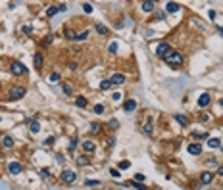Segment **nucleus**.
Returning a JSON list of instances; mask_svg holds the SVG:
<instances>
[{
	"instance_id": "f03ea898",
	"label": "nucleus",
	"mask_w": 223,
	"mask_h": 190,
	"mask_svg": "<svg viewBox=\"0 0 223 190\" xmlns=\"http://www.w3.org/2000/svg\"><path fill=\"white\" fill-rule=\"evenodd\" d=\"M10 71H12V75H15V77L27 75V67H25L21 62H12L10 63Z\"/></svg>"
},
{
	"instance_id": "a19ab883",
	"label": "nucleus",
	"mask_w": 223,
	"mask_h": 190,
	"mask_svg": "<svg viewBox=\"0 0 223 190\" xmlns=\"http://www.w3.org/2000/svg\"><path fill=\"white\" fill-rule=\"evenodd\" d=\"M91 131H92V133H94V131L98 133V131H100V125H98V123H91Z\"/></svg>"
},
{
	"instance_id": "a878e982",
	"label": "nucleus",
	"mask_w": 223,
	"mask_h": 190,
	"mask_svg": "<svg viewBox=\"0 0 223 190\" xmlns=\"http://www.w3.org/2000/svg\"><path fill=\"white\" fill-rule=\"evenodd\" d=\"M96 31L100 35H106L108 33V27H106V25H102V23H96Z\"/></svg>"
},
{
	"instance_id": "c756f323",
	"label": "nucleus",
	"mask_w": 223,
	"mask_h": 190,
	"mask_svg": "<svg viewBox=\"0 0 223 190\" xmlns=\"http://www.w3.org/2000/svg\"><path fill=\"white\" fill-rule=\"evenodd\" d=\"M108 52H110V54H116V52H117V42H110V46H108Z\"/></svg>"
},
{
	"instance_id": "473e14b6",
	"label": "nucleus",
	"mask_w": 223,
	"mask_h": 190,
	"mask_svg": "<svg viewBox=\"0 0 223 190\" xmlns=\"http://www.w3.org/2000/svg\"><path fill=\"white\" fill-rule=\"evenodd\" d=\"M87 36H89V31H85V33H79V35H75V40H85Z\"/></svg>"
},
{
	"instance_id": "cd10ccee",
	"label": "nucleus",
	"mask_w": 223,
	"mask_h": 190,
	"mask_svg": "<svg viewBox=\"0 0 223 190\" xmlns=\"http://www.w3.org/2000/svg\"><path fill=\"white\" fill-rule=\"evenodd\" d=\"M112 87V83H110V79H106V81H102L100 83V90H108V88Z\"/></svg>"
},
{
	"instance_id": "9b49d317",
	"label": "nucleus",
	"mask_w": 223,
	"mask_h": 190,
	"mask_svg": "<svg viewBox=\"0 0 223 190\" xmlns=\"http://www.w3.org/2000/svg\"><path fill=\"white\" fill-rule=\"evenodd\" d=\"M110 83H112V84H123V83H125V75H121V73H116V75L110 77Z\"/></svg>"
},
{
	"instance_id": "ea45409f",
	"label": "nucleus",
	"mask_w": 223,
	"mask_h": 190,
	"mask_svg": "<svg viewBox=\"0 0 223 190\" xmlns=\"http://www.w3.org/2000/svg\"><path fill=\"white\" fill-rule=\"evenodd\" d=\"M54 140H56L54 136H48V138L44 140V146H50V144H54Z\"/></svg>"
},
{
	"instance_id": "a18cd8bd",
	"label": "nucleus",
	"mask_w": 223,
	"mask_h": 190,
	"mask_svg": "<svg viewBox=\"0 0 223 190\" xmlns=\"http://www.w3.org/2000/svg\"><path fill=\"white\" fill-rule=\"evenodd\" d=\"M58 12H67V6H65V4H60V6H58Z\"/></svg>"
},
{
	"instance_id": "b1692460",
	"label": "nucleus",
	"mask_w": 223,
	"mask_h": 190,
	"mask_svg": "<svg viewBox=\"0 0 223 190\" xmlns=\"http://www.w3.org/2000/svg\"><path fill=\"white\" fill-rule=\"evenodd\" d=\"M56 14H58V8H56V6H50V8H46V15H48V17H54Z\"/></svg>"
},
{
	"instance_id": "c85d7f7f",
	"label": "nucleus",
	"mask_w": 223,
	"mask_h": 190,
	"mask_svg": "<svg viewBox=\"0 0 223 190\" xmlns=\"http://www.w3.org/2000/svg\"><path fill=\"white\" fill-rule=\"evenodd\" d=\"M193 136H194V138H196V140H204V138H208V136H210V135H208V133H194Z\"/></svg>"
},
{
	"instance_id": "6e6552de",
	"label": "nucleus",
	"mask_w": 223,
	"mask_h": 190,
	"mask_svg": "<svg viewBox=\"0 0 223 190\" xmlns=\"http://www.w3.org/2000/svg\"><path fill=\"white\" fill-rule=\"evenodd\" d=\"M210 102H212V96H210L208 92H204V94H202V96L198 98V106H200L202 109H204V108H208V106H210Z\"/></svg>"
},
{
	"instance_id": "f704fd0d",
	"label": "nucleus",
	"mask_w": 223,
	"mask_h": 190,
	"mask_svg": "<svg viewBox=\"0 0 223 190\" xmlns=\"http://www.w3.org/2000/svg\"><path fill=\"white\" fill-rule=\"evenodd\" d=\"M75 148H77V138L73 136V138H71V142H69V152H73Z\"/></svg>"
},
{
	"instance_id": "09e8293b",
	"label": "nucleus",
	"mask_w": 223,
	"mask_h": 190,
	"mask_svg": "<svg viewBox=\"0 0 223 190\" xmlns=\"http://www.w3.org/2000/svg\"><path fill=\"white\" fill-rule=\"evenodd\" d=\"M154 19H164V14H160V12H158L156 15H154Z\"/></svg>"
},
{
	"instance_id": "412c9836",
	"label": "nucleus",
	"mask_w": 223,
	"mask_h": 190,
	"mask_svg": "<svg viewBox=\"0 0 223 190\" xmlns=\"http://www.w3.org/2000/svg\"><path fill=\"white\" fill-rule=\"evenodd\" d=\"M208 146H210V148H219V146H221V140L215 138V136H214V138H208Z\"/></svg>"
},
{
	"instance_id": "bb28decb",
	"label": "nucleus",
	"mask_w": 223,
	"mask_h": 190,
	"mask_svg": "<svg viewBox=\"0 0 223 190\" xmlns=\"http://www.w3.org/2000/svg\"><path fill=\"white\" fill-rule=\"evenodd\" d=\"M119 171H125V169H129V167H131V161H119Z\"/></svg>"
},
{
	"instance_id": "c9c22d12",
	"label": "nucleus",
	"mask_w": 223,
	"mask_h": 190,
	"mask_svg": "<svg viewBox=\"0 0 223 190\" xmlns=\"http://www.w3.org/2000/svg\"><path fill=\"white\" fill-rule=\"evenodd\" d=\"M40 177H43V179H48V177H50V171H48V169H40Z\"/></svg>"
},
{
	"instance_id": "5fc2aeb1",
	"label": "nucleus",
	"mask_w": 223,
	"mask_h": 190,
	"mask_svg": "<svg viewBox=\"0 0 223 190\" xmlns=\"http://www.w3.org/2000/svg\"><path fill=\"white\" fill-rule=\"evenodd\" d=\"M152 2H156V0H152Z\"/></svg>"
},
{
	"instance_id": "79ce46f5",
	"label": "nucleus",
	"mask_w": 223,
	"mask_h": 190,
	"mask_svg": "<svg viewBox=\"0 0 223 190\" xmlns=\"http://www.w3.org/2000/svg\"><path fill=\"white\" fill-rule=\"evenodd\" d=\"M110 175H112L113 179H117V177H119V169H110Z\"/></svg>"
},
{
	"instance_id": "49530a36",
	"label": "nucleus",
	"mask_w": 223,
	"mask_h": 190,
	"mask_svg": "<svg viewBox=\"0 0 223 190\" xmlns=\"http://www.w3.org/2000/svg\"><path fill=\"white\" fill-rule=\"evenodd\" d=\"M208 15H210V19L214 21V19H215V10H210V12H208Z\"/></svg>"
},
{
	"instance_id": "8fccbe9b",
	"label": "nucleus",
	"mask_w": 223,
	"mask_h": 190,
	"mask_svg": "<svg viewBox=\"0 0 223 190\" xmlns=\"http://www.w3.org/2000/svg\"><path fill=\"white\" fill-rule=\"evenodd\" d=\"M112 98H113V100H116V102H117V100H119V98H121V94H119V92H116V94H113V96H112Z\"/></svg>"
},
{
	"instance_id": "39448f33",
	"label": "nucleus",
	"mask_w": 223,
	"mask_h": 190,
	"mask_svg": "<svg viewBox=\"0 0 223 190\" xmlns=\"http://www.w3.org/2000/svg\"><path fill=\"white\" fill-rule=\"evenodd\" d=\"M21 171H23V167H21V163H18V161H12L8 165V173H10V175H14V177L19 175Z\"/></svg>"
},
{
	"instance_id": "393cba45",
	"label": "nucleus",
	"mask_w": 223,
	"mask_h": 190,
	"mask_svg": "<svg viewBox=\"0 0 223 190\" xmlns=\"http://www.w3.org/2000/svg\"><path fill=\"white\" fill-rule=\"evenodd\" d=\"M92 112H94L96 115H102V113H104V106H102V104H96L94 108H92Z\"/></svg>"
},
{
	"instance_id": "864d4df0",
	"label": "nucleus",
	"mask_w": 223,
	"mask_h": 190,
	"mask_svg": "<svg viewBox=\"0 0 223 190\" xmlns=\"http://www.w3.org/2000/svg\"><path fill=\"white\" fill-rule=\"evenodd\" d=\"M219 104H221V106H223V100H221V102H219Z\"/></svg>"
},
{
	"instance_id": "2eb2a0df",
	"label": "nucleus",
	"mask_w": 223,
	"mask_h": 190,
	"mask_svg": "<svg viewBox=\"0 0 223 190\" xmlns=\"http://www.w3.org/2000/svg\"><path fill=\"white\" fill-rule=\"evenodd\" d=\"M75 161H77V165H79V167H87V165H91V160H89L87 156H79Z\"/></svg>"
},
{
	"instance_id": "e433bc0d",
	"label": "nucleus",
	"mask_w": 223,
	"mask_h": 190,
	"mask_svg": "<svg viewBox=\"0 0 223 190\" xmlns=\"http://www.w3.org/2000/svg\"><path fill=\"white\" fill-rule=\"evenodd\" d=\"M135 181H141V182H144V181H146V177H144L142 173H137V175H135Z\"/></svg>"
},
{
	"instance_id": "aec40b11",
	"label": "nucleus",
	"mask_w": 223,
	"mask_h": 190,
	"mask_svg": "<svg viewBox=\"0 0 223 190\" xmlns=\"http://www.w3.org/2000/svg\"><path fill=\"white\" fill-rule=\"evenodd\" d=\"M85 186H87V188H94V186H100V181H98V179H89V181L85 182Z\"/></svg>"
},
{
	"instance_id": "de8ad7c7",
	"label": "nucleus",
	"mask_w": 223,
	"mask_h": 190,
	"mask_svg": "<svg viewBox=\"0 0 223 190\" xmlns=\"http://www.w3.org/2000/svg\"><path fill=\"white\" fill-rule=\"evenodd\" d=\"M208 119H210V115H206V113L200 115V121H208Z\"/></svg>"
},
{
	"instance_id": "f8f14e48",
	"label": "nucleus",
	"mask_w": 223,
	"mask_h": 190,
	"mask_svg": "<svg viewBox=\"0 0 223 190\" xmlns=\"http://www.w3.org/2000/svg\"><path fill=\"white\" fill-rule=\"evenodd\" d=\"M14 144H15V142H14V138L10 135H4L2 136V146L4 148H14Z\"/></svg>"
},
{
	"instance_id": "3c124183",
	"label": "nucleus",
	"mask_w": 223,
	"mask_h": 190,
	"mask_svg": "<svg viewBox=\"0 0 223 190\" xmlns=\"http://www.w3.org/2000/svg\"><path fill=\"white\" fill-rule=\"evenodd\" d=\"M217 173H219V177H223V167L219 169V171H217Z\"/></svg>"
},
{
	"instance_id": "5701e85b",
	"label": "nucleus",
	"mask_w": 223,
	"mask_h": 190,
	"mask_svg": "<svg viewBox=\"0 0 223 190\" xmlns=\"http://www.w3.org/2000/svg\"><path fill=\"white\" fill-rule=\"evenodd\" d=\"M173 117H175V121H179V125H186V123H189V119H186L185 115H181V113H175Z\"/></svg>"
},
{
	"instance_id": "9d476101",
	"label": "nucleus",
	"mask_w": 223,
	"mask_h": 190,
	"mask_svg": "<svg viewBox=\"0 0 223 190\" xmlns=\"http://www.w3.org/2000/svg\"><path fill=\"white\" fill-rule=\"evenodd\" d=\"M25 123L29 125V131H31V135H37L39 131H40V123H39V121H33V119H29V121H25Z\"/></svg>"
},
{
	"instance_id": "ddd939ff",
	"label": "nucleus",
	"mask_w": 223,
	"mask_h": 190,
	"mask_svg": "<svg viewBox=\"0 0 223 190\" xmlns=\"http://www.w3.org/2000/svg\"><path fill=\"white\" fill-rule=\"evenodd\" d=\"M94 148H96V144L92 140H85L83 142V150L87 152V154H91V152H94Z\"/></svg>"
},
{
	"instance_id": "58836bf2",
	"label": "nucleus",
	"mask_w": 223,
	"mask_h": 190,
	"mask_svg": "<svg viewBox=\"0 0 223 190\" xmlns=\"http://www.w3.org/2000/svg\"><path fill=\"white\" fill-rule=\"evenodd\" d=\"M48 79H50V83H56V81H60V75H58V73H52Z\"/></svg>"
},
{
	"instance_id": "dca6fc26",
	"label": "nucleus",
	"mask_w": 223,
	"mask_h": 190,
	"mask_svg": "<svg viewBox=\"0 0 223 190\" xmlns=\"http://www.w3.org/2000/svg\"><path fill=\"white\" fill-rule=\"evenodd\" d=\"M212 179H214V175H212L210 171H204V173L200 175V181L204 182V184H210V182H212Z\"/></svg>"
},
{
	"instance_id": "c03bdc74",
	"label": "nucleus",
	"mask_w": 223,
	"mask_h": 190,
	"mask_svg": "<svg viewBox=\"0 0 223 190\" xmlns=\"http://www.w3.org/2000/svg\"><path fill=\"white\" fill-rule=\"evenodd\" d=\"M116 144V136H110V138H108V146H113Z\"/></svg>"
},
{
	"instance_id": "423d86ee",
	"label": "nucleus",
	"mask_w": 223,
	"mask_h": 190,
	"mask_svg": "<svg viewBox=\"0 0 223 190\" xmlns=\"http://www.w3.org/2000/svg\"><path fill=\"white\" fill-rule=\"evenodd\" d=\"M75 179H77V175L73 171H64V173H62V181H64L65 184H73Z\"/></svg>"
},
{
	"instance_id": "7c9ffc66",
	"label": "nucleus",
	"mask_w": 223,
	"mask_h": 190,
	"mask_svg": "<svg viewBox=\"0 0 223 190\" xmlns=\"http://www.w3.org/2000/svg\"><path fill=\"white\" fill-rule=\"evenodd\" d=\"M64 35H65V39H69V40H73V39H75V33H73L71 29H65V31H64Z\"/></svg>"
},
{
	"instance_id": "4be33fe9",
	"label": "nucleus",
	"mask_w": 223,
	"mask_h": 190,
	"mask_svg": "<svg viewBox=\"0 0 223 190\" xmlns=\"http://www.w3.org/2000/svg\"><path fill=\"white\" fill-rule=\"evenodd\" d=\"M75 104L79 106V108H85L87 104H89V100H87L85 96H77V100H75Z\"/></svg>"
},
{
	"instance_id": "a211bd4d",
	"label": "nucleus",
	"mask_w": 223,
	"mask_h": 190,
	"mask_svg": "<svg viewBox=\"0 0 223 190\" xmlns=\"http://www.w3.org/2000/svg\"><path fill=\"white\" fill-rule=\"evenodd\" d=\"M33 63H35V69H40V67H43V56H40V54H35Z\"/></svg>"
},
{
	"instance_id": "1a4fd4ad",
	"label": "nucleus",
	"mask_w": 223,
	"mask_h": 190,
	"mask_svg": "<svg viewBox=\"0 0 223 190\" xmlns=\"http://www.w3.org/2000/svg\"><path fill=\"white\" fill-rule=\"evenodd\" d=\"M135 109H137V100H127V102L123 104V112L125 113H133Z\"/></svg>"
},
{
	"instance_id": "4c0bfd02",
	"label": "nucleus",
	"mask_w": 223,
	"mask_h": 190,
	"mask_svg": "<svg viewBox=\"0 0 223 190\" xmlns=\"http://www.w3.org/2000/svg\"><path fill=\"white\" fill-rule=\"evenodd\" d=\"M23 33L25 35H31V33H33V27H31V25H23Z\"/></svg>"
},
{
	"instance_id": "37998d69",
	"label": "nucleus",
	"mask_w": 223,
	"mask_h": 190,
	"mask_svg": "<svg viewBox=\"0 0 223 190\" xmlns=\"http://www.w3.org/2000/svg\"><path fill=\"white\" fill-rule=\"evenodd\" d=\"M83 10H85L87 14H91L92 12V6H91V4H83Z\"/></svg>"
},
{
	"instance_id": "7ed1b4c3",
	"label": "nucleus",
	"mask_w": 223,
	"mask_h": 190,
	"mask_svg": "<svg viewBox=\"0 0 223 190\" xmlns=\"http://www.w3.org/2000/svg\"><path fill=\"white\" fill-rule=\"evenodd\" d=\"M25 96V88L23 87H12L10 88V92H8V98L10 100H19V98H23Z\"/></svg>"
},
{
	"instance_id": "20e7f679",
	"label": "nucleus",
	"mask_w": 223,
	"mask_h": 190,
	"mask_svg": "<svg viewBox=\"0 0 223 190\" xmlns=\"http://www.w3.org/2000/svg\"><path fill=\"white\" fill-rule=\"evenodd\" d=\"M169 52H171V44H169V42H160V44L156 46V54H158L160 58L167 56Z\"/></svg>"
},
{
	"instance_id": "72a5a7b5",
	"label": "nucleus",
	"mask_w": 223,
	"mask_h": 190,
	"mask_svg": "<svg viewBox=\"0 0 223 190\" xmlns=\"http://www.w3.org/2000/svg\"><path fill=\"white\" fill-rule=\"evenodd\" d=\"M108 127H110V129H117V127H119L117 119H110V121H108Z\"/></svg>"
},
{
	"instance_id": "4468645a",
	"label": "nucleus",
	"mask_w": 223,
	"mask_h": 190,
	"mask_svg": "<svg viewBox=\"0 0 223 190\" xmlns=\"http://www.w3.org/2000/svg\"><path fill=\"white\" fill-rule=\"evenodd\" d=\"M179 10H181V6H179V4H175L173 0L165 6V12H167V14H175V12H179Z\"/></svg>"
},
{
	"instance_id": "f257e3e1",
	"label": "nucleus",
	"mask_w": 223,
	"mask_h": 190,
	"mask_svg": "<svg viewBox=\"0 0 223 190\" xmlns=\"http://www.w3.org/2000/svg\"><path fill=\"white\" fill-rule=\"evenodd\" d=\"M164 60H165V63H167L169 67H179L181 63H183V56H181L179 52H173V50H171L167 56H164Z\"/></svg>"
},
{
	"instance_id": "f3484780",
	"label": "nucleus",
	"mask_w": 223,
	"mask_h": 190,
	"mask_svg": "<svg viewBox=\"0 0 223 190\" xmlns=\"http://www.w3.org/2000/svg\"><path fill=\"white\" fill-rule=\"evenodd\" d=\"M152 131H154L152 121H146V123H144V127H142V133L146 135V136H150V135H152Z\"/></svg>"
},
{
	"instance_id": "2f4dec72",
	"label": "nucleus",
	"mask_w": 223,
	"mask_h": 190,
	"mask_svg": "<svg viewBox=\"0 0 223 190\" xmlns=\"http://www.w3.org/2000/svg\"><path fill=\"white\" fill-rule=\"evenodd\" d=\"M62 92H64L65 96H71V87L69 84H64V87H62Z\"/></svg>"
},
{
	"instance_id": "0eeeda50",
	"label": "nucleus",
	"mask_w": 223,
	"mask_h": 190,
	"mask_svg": "<svg viewBox=\"0 0 223 190\" xmlns=\"http://www.w3.org/2000/svg\"><path fill=\"white\" fill-rule=\"evenodd\" d=\"M189 154L190 156H200L202 154V144H198V142H193V144H189Z\"/></svg>"
},
{
	"instance_id": "6ab92c4d",
	"label": "nucleus",
	"mask_w": 223,
	"mask_h": 190,
	"mask_svg": "<svg viewBox=\"0 0 223 190\" xmlns=\"http://www.w3.org/2000/svg\"><path fill=\"white\" fill-rule=\"evenodd\" d=\"M142 10H144V12H152V10H154V2H152V0H144V2H142Z\"/></svg>"
},
{
	"instance_id": "603ef678",
	"label": "nucleus",
	"mask_w": 223,
	"mask_h": 190,
	"mask_svg": "<svg viewBox=\"0 0 223 190\" xmlns=\"http://www.w3.org/2000/svg\"><path fill=\"white\" fill-rule=\"evenodd\" d=\"M219 35H221V36H223V29H221V27H219Z\"/></svg>"
}]
</instances>
